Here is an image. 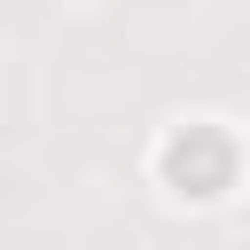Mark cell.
I'll list each match as a JSON object with an SVG mask.
<instances>
[{
  "instance_id": "obj_1",
  "label": "cell",
  "mask_w": 250,
  "mask_h": 250,
  "mask_svg": "<svg viewBox=\"0 0 250 250\" xmlns=\"http://www.w3.org/2000/svg\"><path fill=\"white\" fill-rule=\"evenodd\" d=\"M156 172H164V188L180 203H219L234 188V172H242V148H234L227 125H180L156 148Z\"/></svg>"
}]
</instances>
